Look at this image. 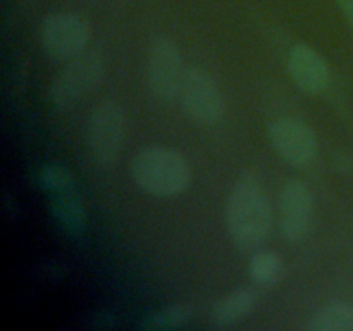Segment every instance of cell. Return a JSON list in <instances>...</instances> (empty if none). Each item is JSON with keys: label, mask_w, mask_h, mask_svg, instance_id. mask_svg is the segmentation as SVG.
Masks as SVG:
<instances>
[{"label": "cell", "mask_w": 353, "mask_h": 331, "mask_svg": "<svg viewBox=\"0 0 353 331\" xmlns=\"http://www.w3.org/2000/svg\"><path fill=\"white\" fill-rule=\"evenodd\" d=\"M226 226L231 240L243 252H255L268 240L272 228V203L254 176H243L226 202Z\"/></svg>", "instance_id": "1"}, {"label": "cell", "mask_w": 353, "mask_h": 331, "mask_svg": "<svg viewBox=\"0 0 353 331\" xmlns=\"http://www.w3.org/2000/svg\"><path fill=\"white\" fill-rule=\"evenodd\" d=\"M131 176L143 192L154 197L181 195L192 181V169L176 148H141L131 162Z\"/></svg>", "instance_id": "2"}, {"label": "cell", "mask_w": 353, "mask_h": 331, "mask_svg": "<svg viewBox=\"0 0 353 331\" xmlns=\"http://www.w3.org/2000/svg\"><path fill=\"white\" fill-rule=\"evenodd\" d=\"M126 134V116L117 100H102L88 123V147L97 164L112 166L121 154Z\"/></svg>", "instance_id": "3"}, {"label": "cell", "mask_w": 353, "mask_h": 331, "mask_svg": "<svg viewBox=\"0 0 353 331\" xmlns=\"http://www.w3.org/2000/svg\"><path fill=\"white\" fill-rule=\"evenodd\" d=\"M105 62L99 52H83L59 71L50 86V100L57 107H68L99 86Z\"/></svg>", "instance_id": "4"}, {"label": "cell", "mask_w": 353, "mask_h": 331, "mask_svg": "<svg viewBox=\"0 0 353 331\" xmlns=\"http://www.w3.org/2000/svg\"><path fill=\"white\" fill-rule=\"evenodd\" d=\"M92 37V24L76 12H55L43 19L40 40L45 52L55 61H71L83 54Z\"/></svg>", "instance_id": "5"}, {"label": "cell", "mask_w": 353, "mask_h": 331, "mask_svg": "<svg viewBox=\"0 0 353 331\" xmlns=\"http://www.w3.org/2000/svg\"><path fill=\"white\" fill-rule=\"evenodd\" d=\"M183 76V59L179 48L169 38H155L147 59V78L150 92L162 102L174 100L179 95Z\"/></svg>", "instance_id": "6"}, {"label": "cell", "mask_w": 353, "mask_h": 331, "mask_svg": "<svg viewBox=\"0 0 353 331\" xmlns=\"http://www.w3.org/2000/svg\"><path fill=\"white\" fill-rule=\"evenodd\" d=\"M178 97L185 112L196 123L214 124L223 117V93L216 81L202 69L192 68L185 71Z\"/></svg>", "instance_id": "7"}, {"label": "cell", "mask_w": 353, "mask_h": 331, "mask_svg": "<svg viewBox=\"0 0 353 331\" xmlns=\"http://www.w3.org/2000/svg\"><path fill=\"white\" fill-rule=\"evenodd\" d=\"M272 148L285 161L307 166L317 155V138L312 128L296 117H281L269 126Z\"/></svg>", "instance_id": "8"}, {"label": "cell", "mask_w": 353, "mask_h": 331, "mask_svg": "<svg viewBox=\"0 0 353 331\" xmlns=\"http://www.w3.org/2000/svg\"><path fill=\"white\" fill-rule=\"evenodd\" d=\"M314 199L309 186L299 179H290L279 197V226L290 241L302 240L312 221Z\"/></svg>", "instance_id": "9"}, {"label": "cell", "mask_w": 353, "mask_h": 331, "mask_svg": "<svg viewBox=\"0 0 353 331\" xmlns=\"http://www.w3.org/2000/svg\"><path fill=\"white\" fill-rule=\"evenodd\" d=\"M288 72L302 92L317 95L327 88L331 79L326 59L305 43H296L288 52Z\"/></svg>", "instance_id": "10"}, {"label": "cell", "mask_w": 353, "mask_h": 331, "mask_svg": "<svg viewBox=\"0 0 353 331\" xmlns=\"http://www.w3.org/2000/svg\"><path fill=\"white\" fill-rule=\"evenodd\" d=\"M255 305H257V295L254 290H234L214 305L212 312H210V321L221 328L233 326V324L247 319L254 312Z\"/></svg>", "instance_id": "11"}, {"label": "cell", "mask_w": 353, "mask_h": 331, "mask_svg": "<svg viewBox=\"0 0 353 331\" xmlns=\"http://www.w3.org/2000/svg\"><path fill=\"white\" fill-rule=\"evenodd\" d=\"M309 331H353V305L327 303L321 307L307 323Z\"/></svg>", "instance_id": "12"}, {"label": "cell", "mask_w": 353, "mask_h": 331, "mask_svg": "<svg viewBox=\"0 0 353 331\" xmlns=\"http://www.w3.org/2000/svg\"><path fill=\"white\" fill-rule=\"evenodd\" d=\"M52 214L69 233L78 234L85 230V209H83V203L69 190L54 193Z\"/></svg>", "instance_id": "13"}, {"label": "cell", "mask_w": 353, "mask_h": 331, "mask_svg": "<svg viewBox=\"0 0 353 331\" xmlns=\"http://www.w3.org/2000/svg\"><path fill=\"white\" fill-rule=\"evenodd\" d=\"M283 259L272 250H257L248 262V276L259 286H272L281 279Z\"/></svg>", "instance_id": "14"}, {"label": "cell", "mask_w": 353, "mask_h": 331, "mask_svg": "<svg viewBox=\"0 0 353 331\" xmlns=\"http://www.w3.org/2000/svg\"><path fill=\"white\" fill-rule=\"evenodd\" d=\"M190 316H192V309L188 305L176 303L145 317L140 326L145 330H172V328H181L183 324L188 323Z\"/></svg>", "instance_id": "15"}, {"label": "cell", "mask_w": 353, "mask_h": 331, "mask_svg": "<svg viewBox=\"0 0 353 331\" xmlns=\"http://www.w3.org/2000/svg\"><path fill=\"white\" fill-rule=\"evenodd\" d=\"M38 181L45 190L52 193L71 190L72 185L71 172L68 169L61 168V166H45V168H41L40 174H38Z\"/></svg>", "instance_id": "16"}, {"label": "cell", "mask_w": 353, "mask_h": 331, "mask_svg": "<svg viewBox=\"0 0 353 331\" xmlns=\"http://www.w3.org/2000/svg\"><path fill=\"white\" fill-rule=\"evenodd\" d=\"M336 2L340 6L341 12L345 14V17L353 24V0H336Z\"/></svg>", "instance_id": "17"}]
</instances>
